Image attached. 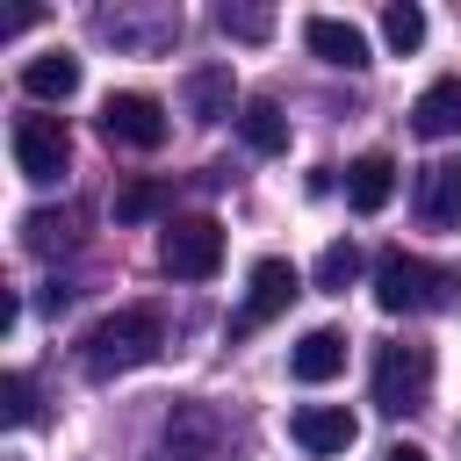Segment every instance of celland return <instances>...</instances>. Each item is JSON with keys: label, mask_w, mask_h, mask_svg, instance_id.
Returning a JSON list of instances; mask_svg holds the SVG:
<instances>
[{"label": "cell", "mask_w": 461, "mask_h": 461, "mask_svg": "<svg viewBox=\"0 0 461 461\" xmlns=\"http://www.w3.org/2000/svg\"><path fill=\"white\" fill-rule=\"evenodd\" d=\"M216 29L238 36V43H267L274 36V14L267 7H216Z\"/></svg>", "instance_id": "21"}, {"label": "cell", "mask_w": 461, "mask_h": 461, "mask_svg": "<svg viewBox=\"0 0 461 461\" xmlns=\"http://www.w3.org/2000/svg\"><path fill=\"white\" fill-rule=\"evenodd\" d=\"M382 461H432L425 447H411V439H396V447H382Z\"/></svg>", "instance_id": "24"}, {"label": "cell", "mask_w": 461, "mask_h": 461, "mask_svg": "<svg viewBox=\"0 0 461 461\" xmlns=\"http://www.w3.org/2000/svg\"><path fill=\"white\" fill-rule=\"evenodd\" d=\"M411 130L418 137H461V72H447V79H432L418 101H411Z\"/></svg>", "instance_id": "14"}, {"label": "cell", "mask_w": 461, "mask_h": 461, "mask_svg": "<svg viewBox=\"0 0 461 461\" xmlns=\"http://www.w3.org/2000/svg\"><path fill=\"white\" fill-rule=\"evenodd\" d=\"M238 137H245L259 158H274V151H288V115H281L274 101H245V108H238Z\"/></svg>", "instance_id": "17"}, {"label": "cell", "mask_w": 461, "mask_h": 461, "mask_svg": "<svg viewBox=\"0 0 461 461\" xmlns=\"http://www.w3.org/2000/svg\"><path fill=\"white\" fill-rule=\"evenodd\" d=\"M22 245L50 259V252H65V245H72V223H65L58 209H29V216H22Z\"/></svg>", "instance_id": "20"}, {"label": "cell", "mask_w": 461, "mask_h": 461, "mask_svg": "<svg viewBox=\"0 0 461 461\" xmlns=\"http://www.w3.org/2000/svg\"><path fill=\"white\" fill-rule=\"evenodd\" d=\"M310 281H317L324 295H346V288L360 281V245H353V238H331V245L317 252V267H310Z\"/></svg>", "instance_id": "18"}, {"label": "cell", "mask_w": 461, "mask_h": 461, "mask_svg": "<svg viewBox=\"0 0 461 461\" xmlns=\"http://www.w3.org/2000/svg\"><path fill=\"white\" fill-rule=\"evenodd\" d=\"M303 43H310V58H324V65H339V72H367L375 58H367V36L353 29V22H339V14H310L303 22Z\"/></svg>", "instance_id": "10"}, {"label": "cell", "mask_w": 461, "mask_h": 461, "mask_svg": "<svg viewBox=\"0 0 461 461\" xmlns=\"http://www.w3.org/2000/svg\"><path fill=\"white\" fill-rule=\"evenodd\" d=\"M101 137L130 144V151H158L166 144V108L151 94H108L101 101Z\"/></svg>", "instance_id": "7"}, {"label": "cell", "mask_w": 461, "mask_h": 461, "mask_svg": "<svg viewBox=\"0 0 461 461\" xmlns=\"http://www.w3.org/2000/svg\"><path fill=\"white\" fill-rule=\"evenodd\" d=\"M432 403V346H411V339H389L375 353V411L389 418H411Z\"/></svg>", "instance_id": "3"}, {"label": "cell", "mask_w": 461, "mask_h": 461, "mask_svg": "<svg viewBox=\"0 0 461 461\" xmlns=\"http://www.w3.org/2000/svg\"><path fill=\"white\" fill-rule=\"evenodd\" d=\"M158 202H166V194H158L151 180H130V187L115 194V223H144V216H158Z\"/></svg>", "instance_id": "22"}, {"label": "cell", "mask_w": 461, "mask_h": 461, "mask_svg": "<svg viewBox=\"0 0 461 461\" xmlns=\"http://www.w3.org/2000/svg\"><path fill=\"white\" fill-rule=\"evenodd\" d=\"M288 439L324 461V454H346V447L360 439V418H353L346 403H303V411L288 418Z\"/></svg>", "instance_id": "8"}, {"label": "cell", "mask_w": 461, "mask_h": 461, "mask_svg": "<svg viewBox=\"0 0 461 461\" xmlns=\"http://www.w3.org/2000/svg\"><path fill=\"white\" fill-rule=\"evenodd\" d=\"M295 295H303V274H295L288 259H259V267L245 274V303H238V317H230V346L252 339V331H267Z\"/></svg>", "instance_id": "5"}, {"label": "cell", "mask_w": 461, "mask_h": 461, "mask_svg": "<svg viewBox=\"0 0 461 461\" xmlns=\"http://www.w3.org/2000/svg\"><path fill=\"white\" fill-rule=\"evenodd\" d=\"M288 375L295 382H331V375H346V331H331V324H310L295 346H288Z\"/></svg>", "instance_id": "11"}, {"label": "cell", "mask_w": 461, "mask_h": 461, "mask_svg": "<svg viewBox=\"0 0 461 461\" xmlns=\"http://www.w3.org/2000/svg\"><path fill=\"white\" fill-rule=\"evenodd\" d=\"M216 447H223L216 411H209V403H173L166 439H158V461H216Z\"/></svg>", "instance_id": "9"}, {"label": "cell", "mask_w": 461, "mask_h": 461, "mask_svg": "<svg viewBox=\"0 0 461 461\" xmlns=\"http://www.w3.org/2000/svg\"><path fill=\"white\" fill-rule=\"evenodd\" d=\"M230 101H238L230 65H202V72H187V115H194V122H223Z\"/></svg>", "instance_id": "16"}, {"label": "cell", "mask_w": 461, "mask_h": 461, "mask_svg": "<svg viewBox=\"0 0 461 461\" xmlns=\"http://www.w3.org/2000/svg\"><path fill=\"white\" fill-rule=\"evenodd\" d=\"M382 36H389V50H396V58H411V50L425 43V7H411V0L382 7Z\"/></svg>", "instance_id": "19"}, {"label": "cell", "mask_w": 461, "mask_h": 461, "mask_svg": "<svg viewBox=\"0 0 461 461\" xmlns=\"http://www.w3.org/2000/svg\"><path fill=\"white\" fill-rule=\"evenodd\" d=\"M389 194H396V158H389V151H360V158L346 166V202H353L360 216H382Z\"/></svg>", "instance_id": "13"}, {"label": "cell", "mask_w": 461, "mask_h": 461, "mask_svg": "<svg viewBox=\"0 0 461 461\" xmlns=\"http://www.w3.org/2000/svg\"><path fill=\"white\" fill-rule=\"evenodd\" d=\"M375 303L389 317H425V310H461V267H432L418 252H389L375 267Z\"/></svg>", "instance_id": "2"}, {"label": "cell", "mask_w": 461, "mask_h": 461, "mask_svg": "<svg viewBox=\"0 0 461 461\" xmlns=\"http://www.w3.org/2000/svg\"><path fill=\"white\" fill-rule=\"evenodd\" d=\"M158 267L173 281H209L223 267V223L216 216H173L158 230Z\"/></svg>", "instance_id": "4"}, {"label": "cell", "mask_w": 461, "mask_h": 461, "mask_svg": "<svg viewBox=\"0 0 461 461\" xmlns=\"http://www.w3.org/2000/svg\"><path fill=\"white\" fill-rule=\"evenodd\" d=\"M166 353V317L158 310H115V317H101L86 339H79V367L94 375V382H115V375H137V367H151Z\"/></svg>", "instance_id": "1"}, {"label": "cell", "mask_w": 461, "mask_h": 461, "mask_svg": "<svg viewBox=\"0 0 461 461\" xmlns=\"http://www.w3.org/2000/svg\"><path fill=\"white\" fill-rule=\"evenodd\" d=\"M0 411H7V425H36V382L29 375H7L0 382Z\"/></svg>", "instance_id": "23"}, {"label": "cell", "mask_w": 461, "mask_h": 461, "mask_svg": "<svg viewBox=\"0 0 461 461\" xmlns=\"http://www.w3.org/2000/svg\"><path fill=\"white\" fill-rule=\"evenodd\" d=\"M65 158H72V137H65L58 115H14V166H22V180L50 187L65 173Z\"/></svg>", "instance_id": "6"}, {"label": "cell", "mask_w": 461, "mask_h": 461, "mask_svg": "<svg viewBox=\"0 0 461 461\" xmlns=\"http://www.w3.org/2000/svg\"><path fill=\"white\" fill-rule=\"evenodd\" d=\"M22 94L29 101H72L79 94V58L72 50H36L22 65Z\"/></svg>", "instance_id": "15"}, {"label": "cell", "mask_w": 461, "mask_h": 461, "mask_svg": "<svg viewBox=\"0 0 461 461\" xmlns=\"http://www.w3.org/2000/svg\"><path fill=\"white\" fill-rule=\"evenodd\" d=\"M418 216L432 230H461V158H432L418 173Z\"/></svg>", "instance_id": "12"}]
</instances>
